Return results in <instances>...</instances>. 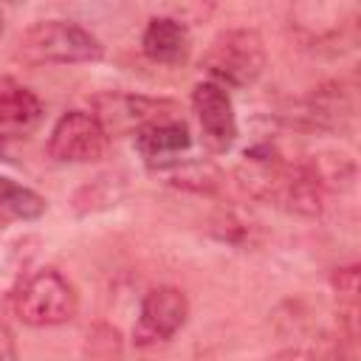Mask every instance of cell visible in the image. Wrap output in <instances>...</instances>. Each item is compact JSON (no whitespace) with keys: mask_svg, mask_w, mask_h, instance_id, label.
Segmentation results:
<instances>
[{"mask_svg":"<svg viewBox=\"0 0 361 361\" xmlns=\"http://www.w3.org/2000/svg\"><path fill=\"white\" fill-rule=\"evenodd\" d=\"M0 37H3V11H0Z\"/></svg>","mask_w":361,"mask_h":361,"instance_id":"19","label":"cell"},{"mask_svg":"<svg viewBox=\"0 0 361 361\" xmlns=\"http://www.w3.org/2000/svg\"><path fill=\"white\" fill-rule=\"evenodd\" d=\"M110 135L87 110L62 113L48 135V155L59 164H90L107 152Z\"/></svg>","mask_w":361,"mask_h":361,"instance_id":"5","label":"cell"},{"mask_svg":"<svg viewBox=\"0 0 361 361\" xmlns=\"http://www.w3.org/2000/svg\"><path fill=\"white\" fill-rule=\"evenodd\" d=\"M121 195H124V178L118 172H102L73 192L71 209L76 217H87V214H96V212L116 206L121 200Z\"/></svg>","mask_w":361,"mask_h":361,"instance_id":"13","label":"cell"},{"mask_svg":"<svg viewBox=\"0 0 361 361\" xmlns=\"http://www.w3.org/2000/svg\"><path fill=\"white\" fill-rule=\"evenodd\" d=\"M0 209L17 220H39L48 209V200L39 192H34L31 186H23V183L0 175Z\"/></svg>","mask_w":361,"mask_h":361,"instance_id":"15","label":"cell"},{"mask_svg":"<svg viewBox=\"0 0 361 361\" xmlns=\"http://www.w3.org/2000/svg\"><path fill=\"white\" fill-rule=\"evenodd\" d=\"M186 316H189L186 293L178 290L175 285H158L147 290L133 327L135 347H152V344L169 341L186 324Z\"/></svg>","mask_w":361,"mask_h":361,"instance_id":"6","label":"cell"},{"mask_svg":"<svg viewBox=\"0 0 361 361\" xmlns=\"http://www.w3.org/2000/svg\"><path fill=\"white\" fill-rule=\"evenodd\" d=\"M104 56L102 42L73 20H39L23 31L14 59L23 65H82Z\"/></svg>","mask_w":361,"mask_h":361,"instance_id":"1","label":"cell"},{"mask_svg":"<svg viewBox=\"0 0 361 361\" xmlns=\"http://www.w3.org/2000/svg\"><path fill=\"white\" fill-rule=\"evenodd\" d=\"M296 121L307 130H322V133H347L350 121H353V102L350 93L344 90V85L338 82H324L319 87H313L299 113Z\"/></svg>","mask_w":361,"mask_h":361,"instance_id":"8","label":"cell"},{"mask_svg":"<svg viewBox=\"0 0 361 361\" xmlns=\"http://www.w3.org/2000/svg\"><path fill=\"white\" fill-rule=\"evenodd\" d=\"M200 68L226 90L248 87L265 68V42L254 28H226L203 51Z\"/></svg>","mask_w":361,"mask_h":361,"instance_id":"2","label":"cell"},{"mask_svg":"<svg viewBox=\"0 0 361 361\" xmlns=\"http://www.w3.org/2000/svg\"><path fill=\"white\" fill-rule=\"evenodd\" d=\"M192 107L200 121L203 144L209 152H228L237 141V116L228 90L212 79L197 82L192 90Z\"/></svg>","mask_w":361,"mask_h":361,"instance_id":"7","label":"cell"},{"mask_svg":"<svg viewBox=\"0 0 361 361\" xmlns=\"http://www.w3.org/2000/svg\"><path fill=\"white\" fill-rule=\"evenodd\" d=\"M141 51L155 65H180L192 51V34L180 17H149L141 34Z\"/></svg>","mask_w":361,"mask_h":361,"instance_id":"10","label":"cell"},{"mask_svg":"<svg viewBox=\"0 0 361 361\" xmlns=\"http://www.w3.org/2000/svg\"><path fill=\"white\" fill-rule=\"evenodd\" d=\"M268 361H316V355L305 347H285V350H276L274 355H268Z\"/></svg>","mask_w":361,"mask_h":361,"instance_id":"17","label":"cell"},{"mask_svg":"<svg viewBox=\"0 0 361 361\" xmlns=\"http://www.w3.org/2000/svg\"><path fill=\"white\" fill-rule=\"evenodd\" d=\"M76 290L56 268H42L25 276L14 290V313L28 327L65 324L76 316Z\"/></svg>","mask_w":361,"mask_h":361,"instance_id":"3","label":"cell"},{"mask_svg":"<svg viewBox=\"0 0 361 361\" xmlns=\"http://www.w3.org/2000/svg\"><path fill=\"white\" fill-rule=\"evenodd\" d=\"M189 144H192L189 127L180 116L152 121L135 133V149L147 161L149 169H161V166L178 161V155L183 149H189Z\"/></svg>","mask_w":361,"mask_h":361,"instance_id":"9","label":"cell"},{"mask_svg":"<svg viewBox=\"0 0 361 361\" xmlns=\"http://www.w3.org/2000/svg\"><path fill=\"white\" fill-rule=\"evenodd\" d=\"M0 361H17V344L11 330L0 322Z\"/></svg>","mask_w":361,"mask_h":361,"instance_id":"18","label":"cell"},{"mask_svg":"<svg viewBox=\"0 0 361 361\" xmlns=\"http://www.w3.org/2000/svg\"><path fill=\"white\" fill-rule=\"evenodd\" d=\"M87 361H121V333L110 324H93L85 341Z\"/></svg>","mask_w":361,"mask_h":361,"instance_id":"16","label":"cell"},{"mask_svg":"<svg viewBox=\"0 0 361 361\" xmlns=\"http://www.w3.org/2000/svg\"><path fill=\"white\" fill-rule=\"evenodd\" d=\"M307 169L313 172L316 183L322 186V192H344L353 186L355 180V164L347 158V155H336V152H319V155H310L307 161Z\"/></svg>","mask_w":361,"mask_h":361,"instance_id":"14","label":"cell"},{"mask_svg":"<svg viewBox=\"0 0 361 361\" xmlns=\"http://www.w3.org/2000/svg\"><path fill=\"white\" fill-rule=\"evenodd\" d=\"M166 178L169 186L175 189H183V192H197V195H212L220 183H223V175L217 169V164L206 161V158H192V161H172L161 169H155Z\"/></svg>","mask_w":361,"mask_h":361,"instance_id":"12","label":"cell"},{"mask_svg":"<svg viewBox=\"0 0 361 361\" xmlns=\"http://www.w3.org/2000/svg\"><path fill=\"white\" fill-rule=\"evenodd\" d=\"M39 99L11 76H0V135H20L39 124Z\"/></svg>","mask_w":361,"mask_h":361,"instance_id":"11","label":"cell"},{"mask_svg":"<svg viewBox=\"0 0 361 361\" xmlns=\"http://www.w3.org/2000/svg\"><path fill=\"white\" fill-rule=\"evenodd\" d=\"M93 116L104 127L107 135H135L141 127L161 121V118H175L178 104L172 99H149L138 93H99L93 96Z\"/></svg>","mask_w":361,"mask_h":361,"instance_id":"4","label":"cell"}]
</instances>
